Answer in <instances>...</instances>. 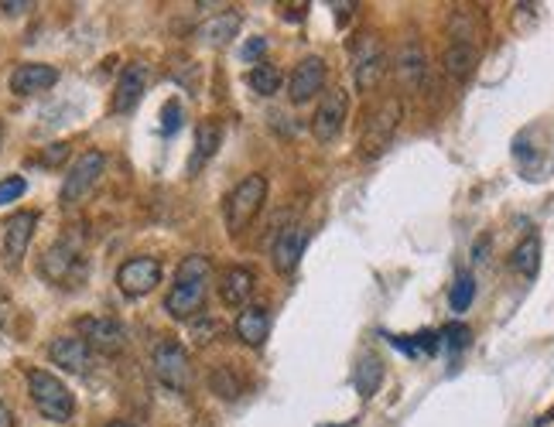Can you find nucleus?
<instances>
[{
  "instance_id": "f257e3e1",
  "label": "nucleus",
  "mask_w": 554,
  "mask_h": 427,
  "mask_svg": "<svg viewBox=\"0 0 554 427\" xmlns=\"http://www.w3.org/2000/svg\"><path fill=\"white\" fill-rule=\"evenodd\" d=\"M209 277H213V263L209 256L192 253L182 260V267L175 271V284L165 294V312L171 318H196L202 312V301H206V291H209Z\"/></svg>"
},
{
  "instance_id": "2f4dec72",
  "label": "nucleus",
  "mask_w": 554,
  "mask_h": 427,
  "mask_svg": "<svg viewBox=\"0 0 554 427\" xmlns=\"http://www.w3.org/2000/svg\"><path fill=\"white\" fill-rule=\"evenodd\" d=\"M182 127V103L178 100H168L165 103V106H161V130H165V134H175V130Z\"/></svg>"
},
{
  "instance_id": "393cba45",
  "label": "nucleus",
  "mask_w": 554,
  "mask_h": 427,
  "mask_svg": "<svg viewBox=\"0 0 554 427\" xmlns=\"http://www.w3.org/2000/svg\"><path fill=\"white\" fill-rule=\"evenodd\" d=\"M353 383L356 390H359V397H373V393L380 390V383H384V362L373 356V353H367V356L359 359V366H356Z\"/></svg>"
},
{
  "instance_id": "f03ea898",
  "label": "nucleus",
  "mask_w": 554,
  "mask_h": 427,
  "mask_svg": "<svg viewBox=\"0 0 554 427\" xmlns=\"http://www.w3.org/2000/svg\"><path fill=\"white\" fill-rule=\"evenodd\" d=\"M267 202V174H247L237 185L229 188L227 202H223V219H227L229 236H240L243 229L257 219V213Z\"/></svg>"
},
{
  "instance_id": "20e7f679",
  "label": "nucleus",
  "mask_w": 554,
  "mask_h": 427,
  "mask_svg": "<svg viewBox=\"0 0 554 427\" xmlns=\"http://www.w3.org/2000/svg\"><path fill=\"white\" fill-rule=\"evenodd\" d=\"M400 120H404V106H400L398 96H387L380 100V106L367 116L363 124V137H359V147L367 157H380L390 147L394 134L400 130Z\"/></svg>"
},
{
  "instance_id": "cd10ccee",
  "label": "nucleus",
  "mask_w": 554,
  "mask_h": 427,
  "mask_svg": "<svg viewBox=\"0 0 554 427\" xmlns=\"http://www.w3.org/2000/svg\"><path fill=\"white\" fill-rule=\"evenodd\" d=\"M438 335H441V345H445V349H452V353H462V349L469 345V339H472L469 325H462V322H452V325H445Z\"/></svg>"
},
{
  "instance_id": "f8f14e48",
  "label": "nucleus",
  "mask_w": 554,
  "mask_h": 427,
  "mask_svg": "<svg viewBox=\"0 0 554 427\" xmlns=\"http://www.w3.org/2000/svg\"><path fill=\"white\" fill-rule=\"evenodd\" d=\"M387 72V52L380 48V42L373 35H363L359 45H356L353 55V75H356V89L359 93H373Z\"/></svg>"
},
{
  "instance_id": "ddd939ff",
  "label": "nucleus",
  "mask_w": 554,
  "mask_h": 427,
  "mask_svg": "<svg viewBox=\"0 0 554 427\" xmlns=\"http://www.w3.org/2000/svg\"><path fill=\"white\" fill-rule=\"evenodd\" d=\"M305 246H308V229L305 226L281 229L277 240L270 243V263H274V271L281 273V277H291V273L298 271Z\"/></svg>"
},
{
  "instance_id": "c9c22d12",
  "label": "nucleus",
  "mask_w": 554,
  "mask_h": 427,
  "mask_svg": "<svg viewBox=\"0 0 554 427\" xmlns=\"http://www.w3.org/2000/svg\"><path fill=\"white\" fill-rule=\"evenodd\" d=\"M0 427H15V411L4 400H0Z\"/></svg>"
},
{
  "instance_id": "f704fd0d",
  "label": "nucleus",
  "mask_w": 554,
  "mask_h": 427,
  "mask_svg": "<svg viewBox=\"0 0 554 427\" xmlns=\"http://www.w3.org/2000/svg\"><path fill=\"white\" fill-rule=\"evenodd\" d=\"M0 11L15 17V15H25V11H31V4H28V0H17V4H15V0H4V4H0Z\"/></svg>"
},
{
  "instance_id": "a878e982",
  "label": "nucleus",
  "mask_w": 554,
  "mask_h": 427,
  "mask_svg": "<svg viewBox=\"0 0 554 427\" xmlns=\"http://www.w3.org/2000/svg\"><path fill=\"white\" fill-rule=\"evenodd\" d=\"M281 72L274 69V65H267V62H260V65H254V69L247 72V85L254 89V93H260V96H274L277 89H281Z\"/></svg>"
},
{
  "instance_id": "473e14b6",
  "label": "nucleus",
  "mask_w": 554,
  "mask_h": 427,
  "mask_svg": "<svg viewBox=\"0 0 554 427\" xmlns=\"http://www.w3.org/2000/svg\"><path fill=\"white\" fill-rule=\"evenodd\" d=\"M264 52H267V38H250L240 48V58L243 62H257V58H264Z\"/></svg>"
},
{
  "instance_id": "7c9ffc66",
  "label": "nucleus",
  "mask_w": 554,
  "mask_h": 427,
  "mask_svg": "<svg viewBox=\"0 0 554 427\" xmlns=\"http://www.w3.org/2000/svg\"><path fill=\"white\" fill-rule=\"evenodd\" d=\"M219 332H223V325H219L216 318H209V314H202V318H196V325H192V339L199 342V345H206V342H213Z\"/></svg>"
},
{
  "instance_id": "1a4fd4ad",
  "label": "nucleus",
  "mask_w": 554,
  "mask_h": 427,
  "mask_svg": "<svg viewBox=\"0 0 554 427\" xmlns=\"http://www.w3.org/2000/svg\"><path fill=\"white\" fill-rule=\"evenodd\" d=\"M76 332L93 353H103V356H116L127 345V328L120 325L116 318H79Z\"/></svg>"
},
{
  "instance_id": "5701e85b",
  "label": "nucleus",
  "mask_w": 554,
  "mask_h": 427,
  "mask_svg": "<svg viewBox=\"0 0 554 427\" xmlns=\"http://www.w3.org/2000/svg\"><path fill=\"white\" fill-rule=\"evenodd\" d=\"M237 31H240V15H219L209 25H202L199 38L206 45H213V48H227L237 38Z\"/></svg>"
},
{
  "instance_id": "6ab92c4d",
  "label": "nucleus",
  "mask_w": 554,
  "mask_h": 427,
  "mask_svg": "<svg viewBox=\"0 0 554 427\" xmlns=\"http://www.w3.org/2000/svg\"><path fill=\"white\" fill-rule=\"evenodd\" d=\"M425 75H428V55L421 42H404L398 52V79L404 89L418 93L425 85Z\"/></svg>"
},
{
  "instance_id": "c85d7f7f",
  "label": "nucleus",
  "mask_w": 554,
  "mask_h": 427,
  "mask_svg": "<svg viewBox=\"0 0 554 427\" xmlns=\"http://www.w3.org/2000/svg\"><path fill=\"white\" fill-rule=\"evenodd\" d=\"M25 192H28V182H25L21 174H7V178L0 182V205H11V202H17Z\"/></svg>"
},
{
  "instance_id": "58836bf2",
  "label": "nucleus",
  "mask_w": 554,
  "mask_h": 427,
  "mask_svg": "<svg viewBox=\"0 0 554 427\" xmlns=\"http://www.w3.org/2000/svg\"><path fill=\"white\" fill-rule=\"evenodd\" d=\"M0 147H4V120H0Z\"/></svg>"
},
{
  "instance_id": "dca6fc26",
  "label": "nucleus",
  "mask_w": 554,
  "mask_h": 427,
  "mask_svg": "<svg viewBox=\"0 0 554 427\" xmlns=\"http://www.w3.org/2000/svg\"><path fill=\"white\" fill-rule=\"evenodd\" d=\"M144 93H147V65L130 62L127 69L120 72V79H116L110 110H114V114H130V110H137V103L144 100Z\"/></svg>"
},
{
  "instance_id": "b1692460",
  "label": "nucleus",
  "mask_w": 554,
  "mask_h": 427,
  "mask_svg": "<svg viewBox=\"0 0 554 427\" xmlns=\"http://www.w3.org/2000/svg\"><path fill=\"white\" fill-rule=\"evenodd\" d=\"M510 263H513V271L520 273V277L534 281V277H538V271H540V240H538V236H524V240L517 243Z\"/></svg>"
},
{
  "instance_id": "e433bc0d",
  "label": "nucleus",
  "mask_w": 554,
  "mask_h": 427,
  "mask_svg": "<svg viewBox=\"0 0 554 427\" xmlns=\"http://www.w3.org/2000/svg\"><path fill=\"white\" fill-rule=\"evenodd\" d=\"M106 427H137V424H134V421H110Z\"/></svg>"
},
{
  "instance_id": "0eeeda50",
  "label": "nucleus",
  "mask_w": 554,
  "mask_h": 427,
  "mask_svg": "<svg viewBox=\"0 0 554 427\" xmlns=\"http://www.w3.org/2000/svg\"><path fill=\"white\" fill-rule=\"evenodd\" d=\"M155 376L157 383L171 390V393H185L188 380H192V366H188V353H185L178 342H157L155 349Z\"/></svg>"
},
{
  "instance_id": "412c9836",
  "label": "nucleus",
  "mask_w": 554,
  "mask_h": 427,
  "mask_svg": "<svg viewBox=\"0 0 554 427\" xmlns=\"http://www.w3.org/2000/svg\"><path fill=\"white\" fill-rule=\"evenodd\" d=\"M476 65H479V48L476 45H448L445 48V55H441V69H445V75L448 79H455V83H466L472 72H476Z\"/></svg>"
},
{
  "instance_id": "6e6552de",
  "label": "nucleus",
  "mask_w": 554,
  "mask_h": 427,
  "mask_svg": "<svg viewBox=\"0 0 554 427\" xmlns=\"http://www.w3.org/2000/svg\"><path fill=\"white\" fill-rule=\"evenodd\" d=\"M42 277L58 287H76L86 277V260L69 243H52L42 253Z\"/></svg>"
},
{
  "instance_id": "4be33fe9",
  "label": "nucleus",
  "mask_w": 554,
  "mask_h": 427,
  "mask_svg": "<svg viewBox=\"0 0 554 427\" xmlns=\"http://www.w3.org/2000/svg\"><path fill=\"white\" fill-rule=\"evenodd\" d=\"M219 141H223V127L219 124H199V130H196V151H192V161H188V174H199L213 161Z\"/></svg>"
},
{
  "instance_id": "a211bd4d",
  "label": "nucleus",
  "mask_w": 554,
  "mask_h": 427,
  "mask_svg": "<svg viewBox=\"0 0 554 427\" xmlns=\"http://www.w3.org/2000/svg\"><path fill=\"white\" fill-rule=\"evenodd\" d=\"M254 271L250 267H227L223 277H219V301L227 304V308H247L250 304V294H254Z\"/></svg>"
},
{
  "instance_id": "72a5a7b5",
  "label": "nucleus",
  "mask_w": 554,
  "mask_h": 427,
  "mask_svg": "<svg viewBox=\"0 0 554 427\" xmlns=\"http://www.w3.org/2000/svg\"><path fill=\"white\" fill-rule=\"evenodd\" d=\"M65 157H69V144H52L48 154H42V164L45 168H55V164H62Z\"/></svg>"
},
{
  "instance_id": "4c0bfd02",
  "label": "nucleus",
  "mask_w": 554,
  "mask_h": 427,
  "mask_svg": "<svg viewBox=\"0 0 554 427\" xmlns=\"http://www.w3.org/2000/svg\"><path fill=\"white\" fill-rule=\"evenodd\" d=\"M548 421H554V407L548 413H544V417H538V424H548Z\"/></svg>"
},
{
  "instance_id": "aec40b11",
  "label": "nucleus",
  "mask_w": 554,
  "mask_h": 427,
  "mask_svg": "<svg viewBox=\"0 0 554 427\" xmlns=\"http://www.w3.org/2000/svg\"><path fill=\"white\" fill-rule=\"evenodd\" d=\"M267 332H270V312L264 304H247L240 308L237 314V339L250 349H260L267 342Z\"/></svg>"
},
{
  "instance_id": "2eb2a0df",
  "label": "nucleus",
  "mask_w": 554,
  "mask_h": 427,
  "mask_svg": "<svg viewBox=\"0 0 554 427\" xmlns=\"http://www.w3.org/2000/svg\"><path fill=\"white\" fill-rule=\"evenodd\" d=\"M322 85H326V62L318 55H308V58H301L298 65H295V72H291L287 96H291L295 106H301V103L315 100V96L322 93Z\"/></svg>"
},
{
  "instance_id": "7ed1b4c3",
  "label": "nucleus",
  "mask_w": 554,
  "mask_h": 427,
  "mask_svg": "<svg viewBox=\"0 0 554 427\" xmlns=\"http://www.w3.org/2000/svg\"><path fill=\"white\" fill-rule=\"evenodd\" d=\"M28 397L35 403V411L42 413L45 421H52V424H65L76 413L72 390L48 370H28Z\"/></svg>"
},
{
  "instance_id": "bb28decb",
  "label": "nucleus",
  "mask_w": 554,
  "mask_h": 427,
  "mask_svg": "<svg viewBox=\"0 0 554 427\" xmlns=\"http://www.w3.org/2000/svg\"><path fill=\"white\" fill-rule=\"evenodd\" d=\"M472 298H476V281H472V273H458L452 284V294H448V304H452L455 314L469 312Z\"/></svg>"
},
{
  "instance_id": "423d86ee",
  "label": "nucleus",
  "mask_w": 554,
  "mask_h": 427,
  "mask_svg": "<svg viewBox=\"0 0 554 427\" xmlns=\"http://www.w3.org/2000/svg\"><path fill=\"white\" fill-rule=\"evenodd\" d=\"M35 226H38V213H31V209H17L15 215H7V223H4V250H0L7 271H17L25 263L28 246L35 240Z\"/></svg>"
},
{
  "instance_id": "9b49d317",
  "label": "nucleus",
  "mask_w": 554,
  "mask_h": 427,
  "mask_svg": "<svg viewBox=\"0 0 554 427\" xmlns=\"http://www.w3.org/2000/svg\"><path fill=\"white\" fill-rule=\"evenodd\" d=\"M346 116H349V96L346 89H328L326 96L318 100V110L312 116V134L318 144H332L346 127Z\"/></svg>"
},
{
  "instance_id": "39448f33",
  "label": "nucleus",
  "mask_w": 554,
  "mask_h": 427,
  "mask_svg": "<svg viewBox=\"0 0 554 427\" xmlns=\"http://www.w3.org/2000/svg\"><path fill=\"white\" fill-rule=\"evenodd\" d=\"M103 168H106L103 151H86V154L76 157L69 174H65V182H62V192H58L62 205H79L83 199H89V192L100 185Z\"/></svg>"
},
{
  "instance_id": "9d476101",
  "label": "nucleus",
  "mask_w": 554,
  "mask_h": 427,
  "mask_svg": "<svg viewBox=\"0 0 554 427\" xmlns=\"http://www.w3.org/2000/svg\"><path fill=\"white\" fill-rule=\"evenodd\" d=\"M157 284H161V260H155V256H130L116 271V287L127 298H144Z\"/></svg>"
},
{
  "instance_id": "f3484780",
  "label": "nucleus",
  "mask_w": 554,
  "mask_h": 427,
  "mask_svg": "<svg viewBox=\"0 0 554 427\" xmlns=\"http://www.w3.org/2000/svg\"><path fill=\"white\" fill-rule=\"evenodd\" d=\"M58 83L55 65H45V62H25L11 72V93L15 96H38L45 89H52Z\"/></svg>"
},
{
  "instance_id": "4468645a",
  "label": "nucleus",
  "mask_w": 554,
  "mask_h": 427,
  "mask_svg": "<svg viewBox=\"0 0 554 427\" xmlns=\"http://www.w3.org/2000/svg\"><path fill=\"white\" fill-rule=\"evenodd\" d=\"M48 359H52V366L76 372V376H86L93 370V349L79 335H58L48 342Z\"/></svg>"
},
{
  "instance_id": "c756f323",
  "label": "nucleus",
  "mask_w": 554,
  "mask_h": 427,
  "mask_svg": "<svg viewBox=\"0 0 554 427\" xmlns=\"http://www.w3.org/2000/svg\"><path fill=\"white\" fill-rule=\"evenodd\" d=\"M209 383H213V390L219 393V397H227V400H233L237 393H240V386H237V376H233L227 366H219V370L213 372V380H209Z\"/></svg>"
}]
</instances>
